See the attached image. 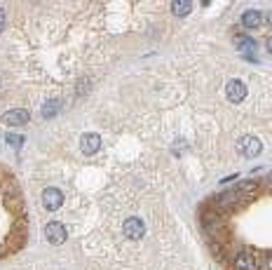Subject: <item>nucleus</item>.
Instances as JSON below:
<instances>
[{
	"instance_id": "6e6552de",
	"label": "nucleus",
	"mask_w": 272,
	"mask_h": 270,
	"mask_svg": "<svg viewBox=\"0 0 272 270\" xmlns=\"http://www.w3.org/2000/svg\"><path fill=\"white\" fill-rule=\"evenodd\" d=\"M28 110H24V108H17V110H9V113H5V115H2V120H5V122H7V125H26L28 122Z\"/></svg>"
},
{
	"instance_id": "9d476101",
	"label": "nucleus",
	"mask_w": 272,
	"mask_h": 270,
	"mask_svg": "<svg viewBox=\"0 0 272 270\" xmlns=\"http://www.w3.org/2000/svg\"><path fill=\"white\" fill-rule=\"evenodd\" d=\"M235 47L239 50V52H244V54H254L256 52V40L254 38H235Z\"/></svg>"
},
{
	"instance_id": "423d86ee",
	"label": "nucleus",
	"mask_w": 272,
	"mask_h": 270,
	"mask_svg": "<svg viewBox=\"0 0 272 270\" xmlns=\"http://www.w3.org/2000/svg\"><path fill=\"white\" fill-rule=\"evenodd\" d=\"M235 270H258V261L251 252H242L235 256Z\"/></svg>"
},
{
	"instance_id": "f8f14e48",
	"label": "nucleus",
	"mask_w": 272,
	"mask_h": 270,
	"mask_svg": "<svg viewBox=\"0 0 272 270\" xmlns=\"http://www.w3.org/2000/svg\"><path fill=\"white\" fill-rule=\"evenodd\" d=\"M61 108V101H56V99H52V101H47L45 106H43V115L45 117H52V115H56V110Z\"/></svg>"
},
{
	"instance_id": "f257e3e1",
	"label": "nucleus",
	"mask_w": 272,
	"mask_h": 270,
	"mask_svg": "<svg viewBox=\"0 0 272 270\" xmlns=\"http://www.w3.org/2000/svg\"><path fill=\"white\" fill-rule=\"evenodd\" d=\"M122 233H125V237L127 240H141L145 233V225L141 218H136V216H132V218H127L125 223H122Z\"/></svg>"
},
{
	"instance_id": "39448f33",
	"label": "nucleus",
	"mask_w": 272,
	"mask_h": 270,
	"mask_svg": "<svg viewBox=\"0 0 272 270\" xmlns=\"http://www.w3.org/2000/svg\"><path fill=\"white\" fill-rule=\"evenodd\" d=\"M226 94H227V99L232 101V104H239V101H244L246 97V87H244V82H239V80H230L226 85Z\"/></svg>"
},
{
	"instance_id": "dca6fc26",
	"label": "nucleus",
	"mask_w": 272,
	"mask_h": 270,
	"mask_svg": "<svg viewBox=\"0 0 272 270\" xmlns=\"http://www.w3.org/2000/svg\"><path fill=\"white\" fill-rule=\"evenodd\" d=\"M265 183H268V186H270V188H272V174H270V176H268V179H265Z\"/></svg>"
},
{
	"instance_id": "ddd939ff",
	"label": "nucleus",
	"mask_w": 272,
	"mask_h": 270,
	"mask_svg": "<svg viewBox=\"0 0 272 270\" xmlns=\"http://www.w3.org/2000/svg\"><path fill=\"white\" fill-rule=\"evenodd\" d=\"M5 141H7L9 146H14V148H19V146L24 144V139H21V136H17V134H7V136H5Z\"/></svg>"
},
{
	"instance_id": "1a4fd4ad",
	"label": "nucleus",
	"mask_w": 272,
	"mask_h": 270,
	"mask_svg": "<svg viewBox=\"0 0 272 270\" xmlns=\"http://www.w3.org/2000/svg\"><path fill=\"white\" fill-rule=\"evenodd\" d=\"M261 24H263V14L258 9H246L242 14V26L244 28H258Z\"/></svg>"
},
{
	"instance_id": "2eb2a0df",
	"label": "nucleus",
	"mask_w": 272,
	"mask_h": 270,
	"mask_svg": "<svg viewBox=\"0 0 272 270\" xmlns=\"http://www.w3.org/2000/svg\"><path fill=\"white\" fill-rule=\"evenodd\" d=\"M5 21H7V17H5V12H2V9H0V31H2V28H5Z\"/></svg>"
},
{
	"instance_id": "6ab92c4d",
	"label": "nucleus",
	"mask_w": 272,
	"mask_h": 270,
	"mask_svg": "<svg viewBox=\"0 0 272 270\" xmlns=\"http://www.w3.org/2000/svg\"><path fill=\"white\" fill-rule=\"evenodd\" d=\"M0 256H2V247H0Z\"/></svg>"
},
{
	"instance_id": "20e7f679",
	"label": "nucleus",
	"mask_w": 272,
	"mask_h": 270,
	"mask_svg": "<svg viewBox=\"0 0 272 270\" xmlns=\"http://www.w3.org/2000/svg\"><path fill=\"white\" fill-rule=\"evenodd\" d=\"M43 205H45L49 212L59 209L61 205H64V193H61L59 188H47V190H43Z\"/></svg>"
},
{
	"instance_id": "a211bd4d",
	"label": "nucleus",
	"mask_w": 272,
	"mask_h": 270,
	"mask_svg": "<svg viewBox=\"0 0 272 270\" xmlns=\"http://www.w3.org/2000/svg\"><path fill=\"white\" fill-rule=\"evenodd\" d=\"M268 21H270V24H272V12H270V14H268Z\"/></svg>"
},
{
	"instance_id": "7ed1b4c3",
	"label": "nucleus",
	"mask_w": 272,
	"mask_h": 270,
	"mask_svg": "<svg viewBox=\"0 0 272 270\" xmlns=\"http://www.w3.org/2000/svg\"><path fill=\"white\" fill-rule=\"evenodd\" d=\"M239 153L244 155V158H256V155H261V141L256 139V136H244V139H239Z\"/></svg>"
},
{
	"instance_id": "f3484780",
	"label": "nucleus",
	"mask_w": 272,
	"mask_h": 270,
	"mask_svg": "<svg viewBox=\"0 0 272 270\" xmlns=\"http://www.w3.org/2000/svg\"><path fill=\"white\" fill-rule=\"evenodd\" d=\"M268 52L272 54V40H268Z\"/></svg>"
},
{
	"instance_id": "4468645a",
	"label": "nucleus",
	"mask_w": 272,
	"mask_h": 270,
	"mask_svg": "<svg viewBox=\"0 0 272 270\" xmlns=\"http://www.w3.org/2000/svg\"><path fill=\"white\" fill-rule=\"evenodd\" d=\"M263 270H272V254H265V259H263Z\"/></svg>"
},
{
	"instance_id": "0eeeda50",
	"label": "nucleus",
	"mask_w": 272,
	"mask_h": 270,
	"mask_svg": "<svg viewBox=\"0 0 272 270\" xmlns=\"http://www.w3.org/2000/svg\"><path fill=\"white\" fill-rule=\"evenodd\" d=\"M80 148H82V153H87V155L96 153V151L101 148V136L99 134H82Z\"/></svg>"
},
{
	"instance_id": "9b49d317",
	"label": "nucleus",
	"mask_w": 272,
	"mask_h": 270,
	"mask_svg": "<svg viewBox=\"0 0 272 270\" xmlns=\"http://www.w3.org/2000/svg\"><path fill=\"white\" fill-rule=\"evenodd\" d=\"M190 9H192V2H188V0H176V2H172V12L176 17H188Z\"/></svg>"
},
{
	"instance_id": "f03ea898",
	"label": "nucleus",
	"mask_w": 272,
	"mask_h": 270,
	"mask_svg": "<svg viewBox=\"0 0 272 270\" xmlns=\"http://www.w3.org/2000/svg\"><path fill=\"white\" fill-rule=\"evenodd\" d=\"M45 237L52 244H64L66 242V225L59 221H49L45 225Z\"/></svg>"
}]
</instances>
